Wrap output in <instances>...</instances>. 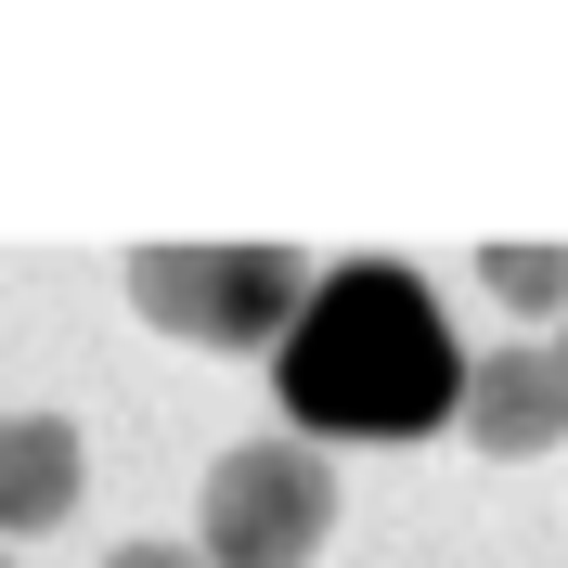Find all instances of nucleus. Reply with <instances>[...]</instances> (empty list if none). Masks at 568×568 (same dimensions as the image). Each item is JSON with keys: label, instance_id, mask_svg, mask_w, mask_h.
Segmentation results:
<instances>
[{"label": "nucleus", "instance_id": "f257e3e1", "mask_svg": "<svg viewBox=\"0 0 568 568\" xmlns=\"http://www.w3.org/2000/svg\"><path fill=\"white\" fill-rule=\"evenodd\" d=\"M272 388L297 439H426L465 414V349L400 258H349L311 284L297 336L272 349Z\"/></svg>", "mask_w": 568, "mask_h": 568}, {"label": "nucleus", "instance_id": "f03ea898", "mask_svg": "<svg viewBox=\"0 0 568 568\" xmlns=\"http://www.w3.org/2000/svg\"><path fill=\"white\" fill-rule=\"evenodd\" d=\"M311 284L297 246H130V311L181 349H284Z\"/></svg>", "mask_w": 568, "mask_h": 568}, {"label": "nucleus", "instance_id": "7ed1b4c3", "mask_svg": "<svg viewBox=\"0 0 568 568\" xmlns=\"http://www.w3.org/2000/svg\"><path fill=\"white\" fill-rule=\"evenodd\" d=\"M323 530H336V465L272 426V439H233L194 491V556L207 568H311Z\"/></svg>", "mask_w": 568, "mask_h": 568}, {"label": "nucleus", "instance_id": "20e7f679", "mask_svg": "<svg viewBox=\"0 0 568 568\" xmlns=\"http://www.w3.org/2000/svg\"><path fill=\"white\" fill-rule=\"evenodd\" d=\"M465 439L478 453H556L568 439V349H478L465 362Z\"/></svg>", "mask_w": 568, "mask_h": 568}, {"label": "nucleus", "instance_id": "39448f33", "mask_svg": "<svg viewBox=\"0 0 568 568\" xmlns=\"http://www.w3.org/2000/svg\"><path fill=\"white\" fill-rule=\"evenodd\" d=\"M78 517V426L65 414H0V542H39Z\"/></svg>", "mask_w": 568, "mask_h": 568}, {"label": "nucleus", "instance_id": "423d86ee", "mask_svg": "<svg viewBox=\"0 0 568 568\" xmlns=\"http://www.w3.org/2000/svg\"><path fill=\"white\" fill-rule=\"evenodd\" d=\"M478 284H491L517 323H542V311H568V246H530V233H517V246H478Z\"/></svg>", "mask_w": 568, "mask_h": 568}, {"label": "nucleus", "instance_id": "0eeeda50", "mask_svg": "<svg viewBox=\"0 0 568 568\" xmlns=\"http://www.w3.org/2000/svg\"><path fill=\"white\" fill-rule=\"evenodd\" d=\"M104 568H207V556H194V542H116Z\"/></svg>", "mask_w": 568, "mask_h": 568}, {"label": "nucleus", "instance_id": "6e6552de", "mask_svg": "<svg viewBox=\"0 0 568 568\" xmlns=\"http://www.w3.org/2000/svg\"><path fill=\"white\" fill-rule=\"evenodd\" d=\"M0 568H13V556H0Z\"/></svg>", "mask_w": 568, "mask_h": 568}, {"label": "nucleus", "instance_id": "1a4fd4ad", "mask_svg": "<svg viewBox=\"0 0 568 568\" xmlns=\"http://www.w3.org/2000/svg\"><path fill=\"white\" fill-rule=\"evenodd\" d=\"M556 349H568V336H556Z\"/></svg>", "mask_w": 568, "mask_h": 568}]
</instances>
